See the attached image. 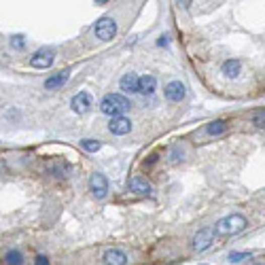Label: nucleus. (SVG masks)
<instances>
[{
	"label": "nucleus",
	"mask_w": 265,
	"mask_h": 265,
	"mask_svg": "<svg viewBox=\"0 0 265 265\" xmlns=\"http://www.w3.org/2000/svg\"><path fill=\"white\" fill-rule=\"evenodd\" d=\"M212 240H215V231H212L210 227L202 229V231H197L195 240H193V248H195V250H206L212 244Z\"/></svg>",
	"instance_id": "obj_9"
},
{
	"label": "nucleus",
	"mask_w": 265,
	"mask_h": 265,
	"mask_svg": "<svg viewBox=\"0 0 265 265\" xmlns=\"http://www.w3.org/2000/svg\"><path fill=\"white\" fill-rule=\"evenodd\" d=\"M81 147H83L85 151H89V153H96V151H100V142L98 140H94V138H85L83 142H81Z\"/></svg>",
	"instance_id": "obj_18"
},
{
	"label": "nucleus",
	"mask_w": 265,
	"mask_h": 265,
	"mask_svg": "<svg viewBox=\"0 0 265 265\" xmlns=\"http://www.w3.org/2000/svg\"><path fill=\"white\" fill-rule=\"evenodd\" d=\"M164 94H166V98H168L170 102H180V100H185L187 89H185V85H182L180 81H172V83L166 85Z\"/></svg>",
	"instance_id": "obj_7"
},
{
	"label": "nucleus",
	"mask_w": 265,
	"mask_h": 265,
	"mask_svg": "<svg viewBox=\"0 0 265 265\" xmlns=\"http://www.w3.org/2000/svg\"><path fill=\"white\" fill-rule=\"evenodd\" d=\"M108 129L113 131L115 136H125L131 131V121L127 117H113L108 123Z\"/></svg>",
	"instance_id": "obj_8"
},
{
	"label": "nucleus",
	"mask_w": 265,
	"mask_h": 265,
	"mask_svg": "<svg viewBox=\"0 0 265 265\" xmlns=\"http://www.w3.org/2000/svg\"><path fill=\"white\" fill-rule=\"evenodd\" d=\"M34 265H49V259L45 257V254H38L36 261H34Z\"/></svg>",
	"instance_id": "obj_22"
},
{
	"label": "nucleus",
	"mask_w": 265,
	"mask_h": 265,
	"mask_svg": "<svg viewBox=\"0 0 265 265\" xmlns=\"http://www.w3.org/2000/svg\"><path fill=\"white\" fill-rule=\"evenodd\" d=\"M138 81H140V77H136L134 73H125L123 77H121V81H119V87L125 91V94H136L138 91Z\"/></svg>",
	"instance_id": "obj_11"
},
{
	"label": "nucleus",
	"mask_w": 265,
	"mask_h": 265,
	"mask_svg": "<svg viewBox=\"0 0 265 265\" xmlns=\"http://www.w3.org/2000/svg\"><path fill=\"white\" fill-rule=\"evenodd\" d=\"M94 34L100 40H113L117 34V22L113 17H100L94 26Z\"/></svg>",
	"instance_id": "obj_3"
},
{
	"label": "nucleus",
	"mask_w": 265,
	"mask_h": 265,
	"mask_svg": "<svg viewBox=\"0 0 265 265\" xmlns=\"http://www.w3.org/2000/svg\"><path fill=\"white\" fill-rule=\"evenodd\" d=\"M246 225H248V221L244 219L242 215H229V217L221 219L217 223V229L215 231L219 233V236H236V233L246 229Z\"/></svg>",
	"instance_id": "obj_2"
},
{
	"label": "nucleus",
	"mask_w": 265,
	"mask_h": 265,
	"mask_svg": "<svg viewBox=\"0 0 265 265\" xmlns=\"http://www.w3.org/2000/svg\"><path fill=\"white\" fill-rule=\"evenodd\" d=\"M70 108L79 115L87 113V110L91 108V96L87 94V91H79V94H75L73 100H70Z\"/></svg>",
	"instance_id": "obj_6"
},
{
	"label": "nucleus",
	"mask_w": 265,
	"mask_h": 265,
	"mask_svg": "<svg viewBox=\"0 0 265 265\" xmlns=\"http://www.w3.org/2000/svg\"><path fill=\"white\" fill-rule=\"evenodd\" d=\"M259 265H265V263H259Z\"/></svg>",
	"instance_id": "obj_23"
},
{
	"label": "nucleus",
	"mask_w": 265,
	"mask_h": 265,
	"mask_svg": "<svg viewBox=\"0 0 265 265\" xmlns=\"http://www.w3.org/2000/svg\"><path fill=\"white\" fill-rule=\"evenodd\" d=\"M68 79H70L68 70H59V73L51 75V77L45 81V89H57V87H62V85H66Z\"/></svg>",
	"instance_id": "obj_12"
},
{
	"label": "nucleus",
	"mask_w": 265,
	"mask_h": 265,
	"mask_svg": "<svg viewBox=\"0 0 265 265\" xmlns=\"http://www.w3.org/2000/svg\"><path fill=\"white\" fill-rule=\"evenodd\" d=\"M129 189L134 193H138V195H149V193H151V185L145 178H140V176H134L129 180Z\"/></svg>",
	"instance_id": "obj_14"
},
{
	"label": "nucleus",
	"mask_w": 265,
	"mask_h": 265,
	"mask_svg": "<svg viewBox=\"0 0 265 265\" xmlns=\"http://www.w3.org/2000/svg\"><path fill=\"white\" fill-rule=\"evenodd\" d=\"M225 129H227L225 121H212V123H208V127H206V131H208L210 136H219V134H223Z\"/></svg>",
	"instance_id": "obj_16"
},
{
	"label": "nucleus",
	"mask_w": 265,
	"mask_h": 265,
	"mask_svg": "<svg viewBox=\"0 0 265 265\" xmlns=\"http://www.w3.org/2000/svg\"><path fill=\"white\" fill-rule=\"evenodd\" d=\"M252 123L257 127H265V110H259V113L252 115Z\"/></svg>",
	"instance_id": "obj_20"
},
{
	"label": "nucleus",
	"mask_w": 265,
	"mask_h": 265,
	"mask_svg": "<svg viewBox=\"0 0 265 265\" xmlns=\"http://www.w3.org/2000/svg\"><path fill=\"white\" fill-rule=\"evenodd\" d=\"M131 102L121 94H106L100 102V110L110 117H123L125 110H129Z\"/></svg>",
	"instance_id": "obj_1"
},
{
	"label": "nucleus",
	"mask_w": 265,
	"mask_h": 265,
	"mask_svg": "<svg viewBox=\"0 0 265 265\" xmlns=\"http://www.w3.org/2000/svg\"><path fill=\"white\" fill-rule=\"evenodd\" d=\"M104 263L106 265H127L129 257H127V252H123V250L110 248V250L104 252Z\"/></svg>",
	"instance_id": "obj_10"
},
{
	"label": "nucleus",
	"mask_w": 265,
	"mask_h": 265,
	"mask_svg": "<svg viewBox=\"0 0 265 265\" xmlns=\"http://www.w3.org/2000/svg\"><path fill=\"white\" fill-rule=\"evenodd\" d=\"M24 45H26V40H24L22 34L11 36V47H15V49H24Z\"/></svg>",
	"instance_id": "obj_21"
},
{
	"label": "nucleus",
	"mask_w": 265,
	"mask_h": 265,
	"mask_svg": "<svg viewBox=\"0 0 265 265\" xmlns=\"http://www.w3.org/2000/svg\"><path fill=\"white\" fill-rule=\"evenodd\" d=\"M250 257V252H231L229 254V263H240V261H244V259H248Z\"/></svg>",
	"instance_id": "obj_19"
},
{
	"label": "nucleus",
	"mask_w": 265,
	"mask_h": 265,
	"mask_svg": "<svg viewBox=\"0 0 265 265\" xmlns=\"http://www.w3.org/2000/svg\"><path fill=\"white\" fill-rule=\"evenodd\" d=\"M53 59H55L53 51H51V49H40V51H36L32 57H30V66L45 70V68H49L51 64H53Z\"/></svg>",
	"instance_id": "obj_5"
},
{
	"label": "nucleus",
	"mask_w": 265,
	"mask_h": 265,
	"mask_svg": "<svg viewBox=\"0 0 265 265\" xmlns=\"http://www.w3.org/2000/svg\"><path fill=\"white\" fill-rule=\"evenodd\" d=\"M155 87H157V81H155V77L153 75H145V77H140V81H138V91L140 94H153L155 91Z\"/></svg>",
	"instance_id": "obj_13"
},
{
	"label": "nucleus",
	"mask_w": 265,
	"mask_h": 265,
	"mask_svg": "<svg viewBox=\"0 0 265 265\" xmlns=\"http://www.w3.org/2000/svg\"><path fill=\"white\" fill-rule=\"evenodd\" d=\"M89 189H91V193H94L98 200L106 197V193H108V178L104 174H100V172H96V174H91V178H89Z\"/></svg>",
	"instance_id": "obj_4"
},
{
	"label": "nucleus",
	"mask_w": 265,
	"mask_h": 265,
	"mask_svg": "<svg viewBox=\"0 0 265 265\" xmlns=\"http://www.w3.org/2000/svg\"><path fill=\"white\" fill-rule=\"evenodd\" d=\"M5 259H7L9 265H22L24 263V257H22V252L19 250H9Z\"/></svg>",
	"instance_id": "obj_17"
},
{
	"label": "nucleus",
	"mask_w": 265,
	"mask_h": 265,
	"mask_svg": "<svg viewBox=\"0 0 265 265\" xmlns=\"http://www.w3.org/2000/svg\"><path fill=\"white\" fill-rule=\"evenodd\" d=\"M240 70H242V66H240L238 59H227V62L223 64V75L227 79H236L240 75Z\"/></svg>",
	"instance_id": "obj_15"
}]
</instances>
